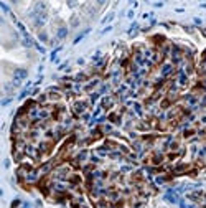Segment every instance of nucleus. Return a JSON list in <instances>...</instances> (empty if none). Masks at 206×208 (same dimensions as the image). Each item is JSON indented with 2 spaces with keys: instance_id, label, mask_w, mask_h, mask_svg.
<instances>
[{
  "instance_id": "obj_1",
  "label": "nucleus",
  "mask_w": 206,
  "mask_h": 208,
  "mask_svg": "<svg viewBox=\"0 0 206 208\" xmlns=\"http://www.w3.org/2000/svg\"><path fill=\"white\" fill-rule=\"evenodd\" d=\"M87 109V102L86 101H76L73 104V112H74V116H81L82 112Z\"/></svg>"
},
{
  "instance_id": "obj_11",
  "label": "nucleus",
  "mask_w": 206,
  "mask_h": 208,
  "mask_svg": "<svg viewBox=\"0 0 206 208\" xmlns=\"http://www.w3.org/2000/svg\"><path fill=\"white\" fill-rule=\"evenodd\" d=\"M195 134H196V130H195V129H186V130H183V137H185V139L193 137Z\"/></svg>"
},
{
  "instance_id": "obj_13",
  "label": "nucleus",
  "mask_w": 206,
  "mask_h": 208,
  "mask_svg": "<svg viewBox=\"0 0 206 208\" xmlns=\"http://www.w3.org/2000/svg\"><path fill=\"white\" fill-rule=\"evenodd\" d=\"M152 40H153V43H157V45H163V42H165V38L162 37V35H155Z\"/></svg>"
},
{
  "instance_id": "obj_7",
  "label": "nucleus",
  "mask_w": 206,
  "mask_h": 208,
  "mask_svg": "<svg viewBox=\"0 0 206 208\" xmlns=\"http://www.w3.org/2000/svg\"><path fill=\"white\" fill-rule=\"evenodd\" d=\"M165 200H167V202H172V203H178V197H176V193H173V192H168V193L165 195Z\"/></svg>"
},
{
  "instance_id": "obj_6",
  "label": "nucleus",
  "mask_w": 206,
  "mask_h": 208,
  "mask_svg": "<svg viewBox=\"0 0 206 208\" xmlns=\"http://www.w3.org/2000/svg\"><path fill=\"white\" fill-rule=\"evenodd\" d=\"M190 170V164H180V165H176L173 169L175 173H185V172Z\"/></svg>"
},
{
  "instance_id": "obj_12",
  "label": "nucleus",
  "mask_w": 206,
  "mask_h": 208,
  "mask_svg": "<svg viewBox=\"0 0 206 208\" xmlns=\"http://www.w3.org/2000/svg\"><path fill=\"white\" fill-rule=\"evenodd\" d=\"M87 157V152L86 150H81V152L78 154V157H76V162H82V160H86Z\"/></svg>"
},
{
  "instance_id": "obj_15",
  "label": "nucleus",
  "mask_w": 206,
  "mask_h": 208,
  "mask_svg": "<svg viewBox=\"0 0 206 208\" xmlns=\"http://www.w3.org/2000/svg\"><path fill=\"white\" fill-rule=\"evenodd\" d=\"M102 137V132L99 129L97 130H94V134H92V140H94V139H101Z\"/></svg>"
},
{
  "instance_id": "obj_21",
  "label": "nucleus",
  "mask_w": 206,
  "mask_h": 208,
  "mask_svg": "<svg viewBox=\"0 0 206 208\" xmlns=\"http://www.w3.org/2000/svg\"><path fill=\"white\" fill-rule=\"evenodd\" d=\"M18 205H20V202H18V200H15L13 203H12V208H17Z\"/></svg>"
},
{
  "instance_id": "obj_8",
  "label": "nucleus",
  "mask_w": 206,
  "mask_h": 208,
  "mask_svg": "<svg viewBox=\"0 0 206 208\" xmlns=\"http://www.w3.org/2000/svg\"><path fill=\"white\" fill-rule=\"evenodd\" d=\"M112 104H114V99H112V97H104V99H102V107H104V109H110V107H112Z\"/></svg>"
},
{
  "instance_id": "obj_10",
  "label": "nucleus",
  "mask_w": 206,
  "mask_h": 208,
  "mask_svg": "<svg viewBox=\"0 0 206 208\" xmlns=\"http://www.w3.org/2000/svg\"><path fill=\"white\" fill-rule=\"evenodd\" d=\"M48 97H50L51 101H60V99H61V94H60V92H53V91H50Z\"/></svg>"
},
{
  "instance_id": "obj_14",
  "label": "nucleus",
  "mask_w": 206,
  "mask_h": 208,
  "mask_svg": "<svg viewBox=\"0 0 206 208\" xmlns=\"http://www.w3.org/2000/svg\"><path fill=\"white\" fill-rule=\"evenodd\" d=\"M170 104H172V101H170L168 97H165L163 101L160 102V107H162V109H168V107H170Z\"/></svg>"
},
{
  "instance_id": "obj_9",
  "label": "nucleus",
  "mask_w": 206,
  "mask_h": 208,
  "mask_svg": "<svg viewBox=\"0 0 206 208\" xmlns=\"http://www.w3.org/2000/svg\"><path fill=\"white\" fill-rule=\"evenodd\" d=\"M66 35H68V30H66V27H60V28H58V32H56V37L60 38V40H63Z\"/></svg>"
},
{
  "instance_id": "obj_16",
  "label": "nucleus",
  "mask_w": 206,
  "mask_h": 208,
  "mask_svg": "<svg viewBox=\"0 0 206 208\" xmlns=\"http://www.w3.org/2000/svg\"><path fill=\"white\" fill-rule=\"evenodd\" d=\"M109 121H112V122H119V117H117V114H110Z\"/></svg>"
},
{
  "instance_id": "obj_20",
  "label": "nucleus",
  "mask_w": 206,
  "mask_h": 208,
  "mask_svg": "<svg viewBox=\"0 0 206 208\" xmlns=\"http://www.w3.org/2000/svg\"><path fill=\"white\" fill-rule=\"evenodd\" d=\"M71 25H73V27L78 25V17H73V18H71Z\"/></svg>"
},
{
  "instance_id": "obj_4",
  "label": "nucleus",
  "mask_w": 206,
  "mask_h": 208,
  "mask_svg": "<svg viewBox=\"0 0 206 208\" xmlns=\"http://www.w3.org/2000/svg\"><path fill=\"white\" fill-rule=\"evenodd\" d=\"M27 69H22V68H20V69H15V71H13V79H15V86H18V83H20V81H23V79H25V78H27Z\"/></svg>"
},
{
  "instance_id": "obj_17",
  "label": "nucleus",
  "mask_w": 206,
  "mask_h": 208,
  "mask_svg": "<svg viewBox=\"0 0 206 208\" xmlns=\"http://www.w3.org/2000/svg\"><path fill=\"white\" fill-rule=\"evenodd\" d=\"M46 99H48V96H46V94H41V96L38 97V102H41V104H43V102H46Z\"/></svg>"
},
{
  "instance_id": "obj_2",
  "label": "nucleus",
  "mask_w": 206,
  "mask_h": 208,
  "mask_svg": "<svg viewBox=\"0 0 206 208\" xmlns=\"http://www.w3.org/2000/svg\"><path fill=\"white\" fill-rule=\"evenodd\" d=\"M163 160H165V155L162 152H153L147 162H150L152 165H160V164H163Z\"/></svg>"
},
{
  "instance_id": "obj_3",
  "label": "nucleus",
  "mask_w": 206,
  "mask_h": 208,
  "mask_svg": "<svg viewBox=\"0 0 206 208\" xmlns=\"http://www.w3.org/2000/svg\"><path fill=\"white\" fill-rule=\"evenodd\" d=\"M173 71H175L173 63H165V65H162V68H160V73H162L163 78H168L170 74H173Z\"/></svg>"
},
{
  "instance_id": "obj_18",
  "label": "nucleus",
  "mask_w": 206,
  "mask_h": 208,
  "mask_svg": "<svg viewBox=\"0 0 206 208\" xmlns=\"http://www.w3.org/2000/svg\"><path fill=\"white\" fill-rule=\"evenodd\" d=\"M86 74H78V76H76V81H86Z\"/></svg>"
},
{
  "instance_id": "obj_19",
  "label": "nucleus",
  "mask_w": 206,
  "mask_h": 208,
  "mask_svg": "<svg viewBox=\"0 0 206 208\" xmlns=\"http://www.w3.org/2000/svg\"><path fill=\"white\" fill-rule=\"evenodd\" d=\"M40 38H41V42H46V40H48V35H46L45 32H41L40 33Z\"/></svg>"
},
{
  "instance_id": "obj_5",
  "label": "nucleus",
  "mask_w": 206,
  "mask_h": 208,
  "mask_svg": "<svg viewBox=\"0 0 206 208\" xmlns=\"http://www.w3.org/2000/svg\"><path fill=\"white\" fill-rule=\"evenodd\" d=\"M203 197H205V192H201V190H196V192L188 193V198L191 200V202H196V203H201V202H203Z\"/></svg>"
}]
</instances>
